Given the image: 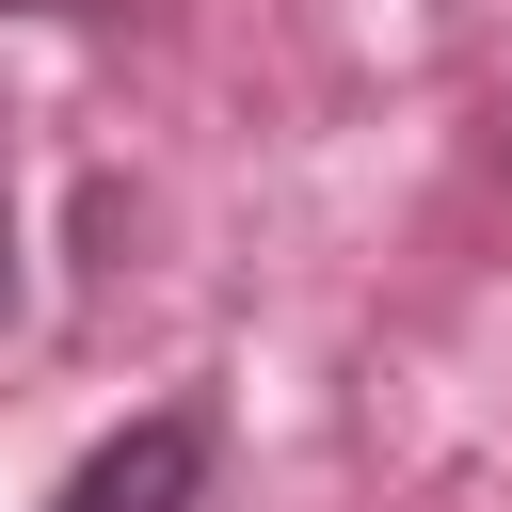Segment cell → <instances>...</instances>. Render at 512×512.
Wrapping results in <instances>:
<instances>
[{"mask_svg":"<svg viewBox=\"0 0 512 512\" xmlns=\"http://www.w3.org/2000/svg\"><path fill=\"white\" fill-rule=\"evenodd\" d=\"M224 496V416L208 400H160V416H128L112 448H80V480L48 496V512H208Z\"/></svg>","mask_w":512,"mask_h":512,"instance_id":"6da1fadb","label":"cell"},{"mask_svg":"<svg viewBox=\"0 0 512 512\" xmlns=\"http://www.w3.org/2000/svg\"><path fill=\"white\" fill-rule=\"evenodd\" d=\"M0 304H16V224H0Z\"/></svg>","mask_w":512,"mask_h":512,"instance_id":"7a4b0ae2","label":"cell"},{"mask_svg":"<svg viewBox=\"0 0 512 512\" xmlns=\"http://www.w3.org/2000/svg\"><path fill=\"white\" fill-rule=\"evenodd\" d=\"M48 16H64V0H48Z\"/></svg>","mask_w":512,"mask_h":512,"instance_id":"3957f363","label":"cell"}]
</instances>
